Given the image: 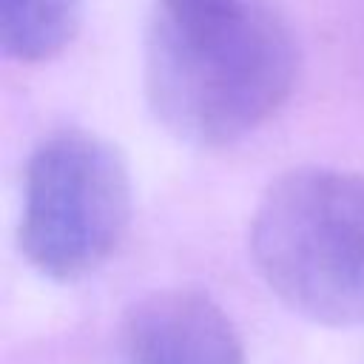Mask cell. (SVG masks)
Returning a JSON list of instances; mask_svg holds the SVG:
<instances>
[{
    "label": "cell",
    "mask_w": 364,
    "mask_h": 364,
    "mask_svg": "<svg viewBox=\"0 0 364 364\" xmlns=\"http://www.w3.org/2000/svg\"><path fill=\"white\" fill-rule=\"evenodd\" d=\"M299 40L276 0H151L142 82L156 122L199 148L259 131L290 100Z\"/></svg>",
    "instance_id": "obj_1"
},
{
    "label": "cell",
    "mask_w": 364,
    "mask_h": 364,
    "mask_svg": "<svg viewBox=\"0 0 364 364\" xmlns=\"http://www.w3.org/2000/svg\"><path fill=\"white\" fill-rule=\"evenodd\" d=\"M250 256L290 310L364 324V173L301 165L276 176L250 219Z\"/></svg>",
    "instance_id": "obj_2"
},
{
    "label": "cell",
    "mask_w": 364,
    "mask_h": 364,
    "mask_svg": "<svg viewBox=\"0 0 364 364\" xmlns=\"http://www.w3.org/2000/svg\"><path fill=\"white\" fill-rule=\"evenodd\" d=\"M131 222V173L125 154L85 128L43 136L23 179L20 250L31 267L57 282L105 264Z\"/></svg>",
    "instance_id": "obj_3"
},
{
    "label": "cell",
    "mask_w": 364,
    "mask_h": 364,
    "mask_svg": "<svg viewBox=\"0 0 364 364\" xmlns=\"http://www.w3.org/2000/svg\"><path fill=\"white\" fill-rule=\"evenodd\" d=\"M117 364H245L225 310L191 287L139 299L117 333Z\"/></svg>",
    "instance_id": "obj_4"
},
{
    "label": "cell",
    "mask_w": 364,
    "mask_h": 364,
    "mask_svg": "<svg viewBox=\"0 0 364 364\" xmlns=\"http://www.w3.org/2000/svg\"><path fill=\"white\" fill-rule=\"evenodd\" d=\"M85 0H0V43L17 63H46L65 51Z\"/></svg>",
    "instance_id": "obj_5"
}]
</instances>
